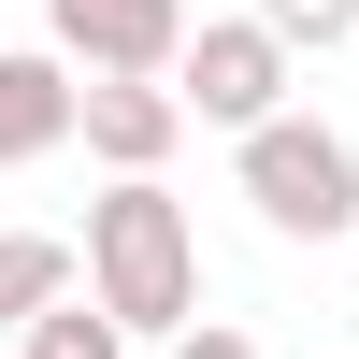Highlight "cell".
Returning <instances> with one entry per match:
<instances>
[{"label": "cell", "instance_id": "1", "mask_svg": "<svg viewBox=\"0 0 359 359\" xmlns=\"http://www.w3.org/2000/svg\"><path fill=\"white\" fill-rule=\"evenodd\" d=\"M86 287H101L144 345L201 331V230H187V201H172L158 172H115V187L86 201Z\"/></svg>", "mask_w": 359, "mask_h": 359}, {"label": "cell", "instance_id": "8", "mask_svg": "<svg viewBox=\"0 0 359 359\" xmlns=\"http://www.w3.org/2000/svg\"><path fill=\"white\" fill-rule=\"evenodd\" d=\"M130 345H144V331L101 302V287H72V302H43V316L15 331V359H130Z\"/></svg>", "mask_w": 359, "mask_h": 359}, {"label": "cell", "instance_id": "6", "mask_svg": "<svg viewBox=\"0 0 359 359\" xmlns=\"http://www.w3.org/2000/svg\"><path fill=\"white\" fill-rule=\"evenodd\" d=\"M72 130H86V86H72V57H57V43H0V172L57 158Z\"/></svg>", "mask_w": 359, "mask_h": 359}, {"label": "cell", "instance_id": "2", "mask_svg": "<svg viewBox=\"0 0 359 359\" xmlns=\"http://www.w3.org/2000/svg\"><path fill=\"white\" fill-rule=\"evenodd\" d=\"M245 201L259 230H287V245H345L359 230V144L331 130V115H273V130H245Z\"/></svg>", "mask_w": 359, "mask_h": 359}, {"label": "cell", "instance_id": "10", "mask_svg": "<svg viewBox=\"0 0 359 359\" xmlns=\"http://www.w3.org/2000/svg\"><path fill=\"white\" fill-rule=\"evenodd\" d=\"M172 359H259V345L230 331V316H201V331H172Z\"/></svg>", "mask_w": 359, "mask_h": 359}, {"label": "cell", "instance_id": "4", "mask_svg": "<svg viewBox=\"0 0 359 359\" xmlns=\"http://www.w3.org/2000/svg\"><path fill=\"white\" fill-rule=\"evenodd\" d=\"M72 72H172L187 57V0H43Z\"/></svg>", "mask_w": 359, "mask_h": 359}, {"label": "cell", "instance_id": "3", "mask_svg": "<svg viewBox=\"0 0 359 359\" xmlns=\"http://www.w3.org/2000/svg\"><path fill=\"white\" fill-rule=\"evenodd\" d=\"M287 57H302V43H287L273 15H216V29H187L172 86H187V115H201V130H230V144H245V130H273V115H287Z\"/></svg>", "mask_w": 359, "mask_h": 359}, {"label": "cell", "instance_id": "5", "mask_svg": "<svg viewBox=\"0 0 359 359\" xmlns=\"http://www.w3.org/2000/svg\"><path fill=\"white\" fill-rule=\"evenodd\" d=\"M187 130H201V115H187L172 72H86V158H101V172H158Z\"/></svg>", "mask_w": 359, "mask_h": 359}, {"label": "cell", "instance_id": "7", "mask_svg": "<svg viewBox=\"0 0 359 359\" xmlns=\"http://www.w3.org/2000/svg\"><path fill=\"white\" fill-rule=\"evenodd\" d=\"M86 287V259L57 245V230H0V331H29L43 302H72Z\"/></svg>", "mask_w": 359, "mask_h": 359}, {"label": "cell", "instance_id": "9", "mask_svg": "<svg viewBox=\"0 0 359 359\" xmlns=\"http://www.w3.org/2000/svg\"><path fill=\"white\" fill-rule=\"evenodd\" d=\"M259 15H273L287 43H316V57H331V43H359V0H259Z\"/></svg>", "mask_w": 359, "mask_h": 359}]
</instances>
